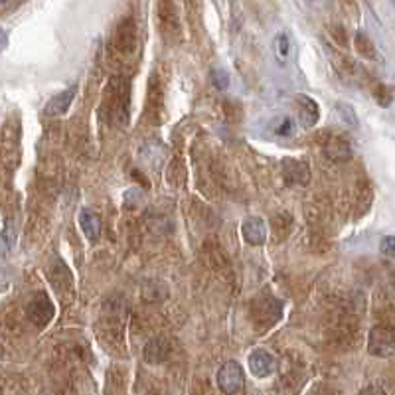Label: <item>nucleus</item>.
Listing matches in <instances>:
<instances>
[{
	"instance_id": "1",
	"label": "nucleus",
	"mask_w": 395,
	"mask_h": 395,
	"mask_svg": "<svg viewBox=\"0 0 395 395\" xmlns=\"http://www.w3.org/2000/svg\"><path fill=\"white\" fill-rule=\"evenodd\" d=\"M123 326H125V318H123V309L119 302H107L103 317L99 322L101 338L105 342L107 338L111 340V344H123Z\"/></svg>"
},
{
	"instance_id": "2",
	"label": "nucleus",
	"mask_w": 395,
	"mask_h": 395,
	"mask_svg": "<svg viewBox=\"0 0 395 395\" xmlns=\"http://www.w3.org/2000/svg\"><path fill=\"white\" fill-rule=\"evenodd\" d=\"M136 49V28L131 16L123 18V22L117 26L113 40H111V52L117 59H126L135 54Z\"/></svg>"
},
{
	"instance_id": "3",
	"label": "nucleus",
	"mask_w": 395,
	"mask_h": 395,
	"mask_svg": "<svg viewBox=\"0 0 395 395\" xmlns=\"http://www.w3.org/2000/svg\"><path fill=\"white\" fill-rule=\"evenodd\" d=\"M395 350V332L394 328L387 324H379V326L370 330V338H367V352L376 358H389L394 356Z\"/></svg>"
},
{
	"instance_id": "4",
	"label": "nucleus",
	"mask_w": 395,
	"mask_h": 395,
	"mask_svg": "<svg viewBox=\"0 0 395 395\" xmlns=\"http://www.w3.org/2000/svg\"><path fill=\"white\" fill-rule=\"evenodd\" d=\"M283 314V305L275 297H261L251 305V317L263 328L273 326Z\"/></svg>"
},
{
	"instance_id": "5",
	"label": "nucleus",
	"mask_w": 395,
	"mask_h": 395,
	"mask_svg": "<svg viewBox=\"0 0 395 395\" xmlns=\"http://www.w3.org/2000/svg\"><path fill=\"white\" fill-rule=\"evenodd\" d=\"M218 386L223 394H243L245 389V374L243 367L237 362H225L220 370H218Z\"/></svg>"
},
{
	"instance_id": "6",
	"label": "nucleus",
	"mask_w": 395,
	"mask_h": 395,
	"mask_svg": "<svg viewBox=\"0 0 395 395\" xmlns=\"http://www.w3.org/2000/svg\"><path fill=\"white\" fill-rule=\"evenodd\" d=\"M156 16H158V28L163 30L164 38L178 40L180 24H178V12L174 6V0H158Z\"/></svg>"
},
{
	"instance_id": "7",
	"label": "nucleus",
	"mask_w": 395,
	"mask_h": 395,
	"mask_svg": "<svg viewBox=\"0 0 395 395\" xmlns=\"http://www.w3.org/2000/svg\"><path fill=\"white\" fill-rule=\"evenodd\" d=\"M26 314L38 328L48 326L49 320L54 318V305L46 293H36L34 299L30 300L26 307Z\"/></svg>"
},
{
	"instance_id": "8",
	"label": "nucleus",
	"mask_w": 395,
	"mask_h": 395,
	"mask_svg": "<svg viewBox=\"0 0 395 395\" xmlns=\"http://www.w3.org/2000/svg\"><path fill=\"white\" fill-rule=\"evenodd\" d=\"M172 354V346L168 342V338L164 336H155L151 338L145 344V350H143V358H145L146 364H164L168 358Z\"/></svg>"
},
{
	"instance_id": "9",
	"label": "nucleus",
	"mask_w": 395,
	"mask_h": 395,
	"mask_svg": "<svg viewBox=\"0 0 395 395\" xmlns=\"http://www.w3.org/2000/svg\"><path fill=\"white\" fill-rule=\"evenodd\" d=\"M249 370L255 377H269L277 370V358L267 350H253L249 354Z\"/></svg>"
},
{
	"instance_id": "10",
	"label": "nucleus",
	"mask_w": 395,
	"mask_h": 395,
	"mask_svg": "<svg viewBox=\"0 0 395 395\" xmlns=\"http://www.w3.org/2000/svg\"><path fill=\"white\" fill-rule=\"evenodd\" d=\"M283 172H285V180L289 184L307 186L310 182L309 164L297 160V158H285L283 160Z\"/></svg>"
},
{
	"instance_id": "11",
	"label": "nucleus",
	"mask_w": 395,
	"mask_h": 395,
	"mask_svg": "<svg viewBox=\"0 0 395 395\" xmlns=\"http://www.w3.org/2000/svg\"><path fill=\"white\" fill-rule=\"evenodd\" d=\"M295 107L299 113V121L302 126H314L320 117V107L309 95H295Z\"/></svg>"
},
{
	"instance_id": "12",
	"label": "nucleus",
	"mask_w": 395,
	"mask_h": 395,
	"mask_svg": "<svg viewBox=\"0 0 395 395\" xmlns=\"http://www.w3.org/2000/svg\"><path fill=\"white\" fill-rule=\"evenodd\" d=\"M241 235L249 245H263L267 241V228L261 218H247L241 225Z\"/></svg>"
},
{
	"instance_id": "13",
	"label": "nucleus",
	"mask_w": 395,
	"mask_h": 395,
	"mask_svg": "<svg viewBox=\"0 0 395 395\" xmlns=\"http://www.w3.org/2000/svg\"><path fill=\"white\" fill-rule=\"evenodd\" d=\"M146 109L148 115L156 121H160V111H163V86L156 73H153L151 83H148V99H146Z\"/></svg>"
},
{
	"instance_id": "14",
	"label": "nucleus",
	"mask_w": 395,
	"mask_h": 395,
	"mask_svg": "<svg viewBox=\"0 0 395 395\" xmlns=\"http://www.w3.org/2000/svg\"><path fill=\"white\" fill-rule=\"evenodd\" d=\"M324 155L330 160H336V163H346L352 158V146L348 143L346 138L342 136H334L330 138L326 145H324Z\"/></svg>"
},
{
	"instance_id": "15",
	"label": "nucleus",
	"mask_w": 395,
	"mask_h": 395,
	"mask_svg": "<svg viewBox=\"0 0 395 395\" xmlns=\"http://www.w3.org/2000/svg\"><path fill=\"white\" fill-rule=\"evenodd\" d=\"M76 91H78L76 87H69V89L61 91V93H58L56 97H52V101L46 105V115L48 117L64 115V113L69 109V105H71V101H73V97H76Z\"/></svg>"
},
{
	"instance_id": "16",
	"label": "nucleus",
	"mask_w": 395,
	"mask_h": 395,
	"mask_svg": "<svg viewBox=\"0 0 395 395\" xmlns=\"http://www.w3.org/2000/svg\"><path fill=\"white\" fill-rule=\"evenodd\" d=\"M79 225L89 241H97L101 235V220L91 210H81L79 213Z\"/></svg>"
},
{
	"instance_id": "17",
	"label": "nucleus",
	"mask_w": 395,
	"mask_h": 395,
	"mask_svg": "<svg viewBox=\"0 0 395 395\" xmlns=\"http://www.w3.org/2000/svg\"><path fill=\"white\" fill-rule=\"evenodd\" d=\"M354 48L367 59H376L377 58V52H376V46L372 44V40L367 38L366 34H362V32H358L356 34V40H354Z\"/></svg>"
},
{
	"instance_id": "18",
	"label": "nucleus",
	"mask_w": 395,
	"mask_h": 395,
	"mask_svg": "<svg viewBox=\"0 0 395 395\" xmlns=\"http://www.w3.org/2000/svg\"><path fill=\"white\" fill-rule=\"evenodd\" d=\"M273 49H275V56L279 59L281 64H285L289 59L290 54V40L287 34H279L277 38L273 40Z\"/></svg>"
},
{
	"instance_id": "19",
	"label": "nucleus",
	"mask_w": 395,
	"mask_h": 395,
	"mask_svg": "<svg viewBox=\"0 0 395 395\" xmlns=\"http://www.w3.org/2000/svg\"><path fill=\"white\" fill-rule=\"evenodd\" d=\"M336 113L340 117V121L344 123L346 126H352V129H356L358 126V117H356V111H354V107L348 105V103H336Z\"/></svg>"
},
{
	"instance_id": "20",
	"label": "nucleus",
	"mask_w": 395,
	"mask_h": 395,
	"mask_svg": "<svg viewBox=\"0 0 395 395\" xmlns=\"http://www.w3.org/2000/svg\"><path fill=\"white\" fill-rule=\"evenodd\" d=\"M212 81L213 86L218 87L220 91H225V89L230 87V76H228V71H223V69H213Z\"/></svg>"
},
{
	"instance_id": "21",
	"label": "nucleus",
	"mask_w": 395,
	"mask_h": 395,
	"mask_svg": "<svg viewBox=\"0 0 395 395\" xmlns=\"http://www.w3.org/2000/svg\"><path fill=\"white\" fill-rule=\"evenodd\" d=\"M293 119H289V117H285V119H281V125L275 129V133L281 136H289L293 135Z\"/></svg>"
},
{
	"instance_id": "22",
	"label": "nucleus",
	"mask_w": 395,
	"mask_h": 395,
	"mask_svg": "<svg viewBox=\"0 0 395 395\" xmlns=\"http://www.w3.org/2000/svg\"><path fill=\"white\" fill-rule=\"evenodd\" d=\"M14 237H16L14 225H12V222H6V228H4V232H2V241L6 243V251L14 245Z\"/></svg>"
},
{
	"instance_id": "23",
	"label": "nucleus",
	"mask_w": 395,
	"mask_h": 395,
	"mask_svg": "<svg viewBox=\"0 0 395 395\" xmlns=\"http://www.w3.org/2000/svg\"><path fill=\"white\" fill-rule=\"evenodd\" d=\"M382 251H386V255H389V257L394 255V237H391V235H389V237H386V240H384V245H382Z\"/></svg>"
},
{
	"instance_id": "24",
	"label": "nucleus",
	"mask_w": 395,
	"mask_h": 395,
	"mask_svg": "<svg viewBox=\"0 0 395 395\" xmlns=\"http://www.w3.org/2000/svg\"><path fill=\"white\" fill-rule=\"evenodd\" d=\"M0 391H2V389H0Z\"/></svg>"
}]
</instances>
